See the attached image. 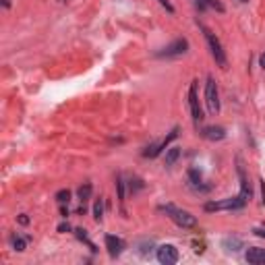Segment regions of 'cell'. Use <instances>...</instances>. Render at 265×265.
I'll use <instances>...</instances> for the list:
<instances>
[{"mask_svg":"<svg viewBox=\"0 0 265 265\" xmlns=\"http://www.w3.org/2000/svg\"><path fill=\"white\" fill-rule=\"evenodd\" d=\"M162 209L168 213L170 218L180 226V228H195V226H197V220H195V215H191L189 211L178 209V207H174V205H166V207H162Z\"/></svg>","mask_w":265,"mask_h":265,"instance_id":"1","label":"cell"},{"mask_svg":"<svg viewBox=\"0 0 265 265\" xmlns=\"http://www.w3.org/2000/svg\"><path fill=\"white\" fill-rule=\"evenodd\" d=\"M199 27L203 29L205 37H207V42H209V48H211V54H213V58H215V62H218L222 68H228V60H226V54H224V50H222L220 40H218V37H215L205 25H199Z\"/></svg>","mask_w":265,"mask_h":265,"instance_id":"2","label":"cell"},{"mask_svg":"<svg viewBox=\"0 0 265 265\" xmlns=\"http://www.w3.org/2000/svg\"><path fill=\"white\" fill-rule=\"evenodd\" d=\"M247 205V199L238 195V197H232V199H226V201H218V203H207L205 205V211H220V209H240Z\"/></svg>","mask_w":265,"mask_h":265,"instance_id":"3","label":"cell"},{"mask_svg":"<svg viewBox=\"0 0 265 265\" xmlns=\"http://www.w3.org/2000/svg\"><path fill=\"white\" fill-rule=\"evenodd\" d=\"M205 102H207V108L211 114H218L220 112V100H218V87H215V81L207 79V85H205Z\"/></svg>","mask_w":265,"mask_h":265,"instance_id":"4","label":"cell"},{"mask_svg":"<svg viewBox=\"0 0 265 265\" xmlns=\"http://www.w3.org/2000/svg\"><path fill=\"white\" fill-rule=\"evenodd\" d=\"M178 249L176 247H172V244H164V247H160L158 249V261L160 263H164V265H172V263H176L178 261Z\"/></svg>","mask_w":265,"mask_h":265,"instance_id":"5","label":"cell"},{"mask_svg":"<svg viewBox=\"0 0 265 265\" xmlns=\"http://www.w3.org/2000/svg\"><path fill=\"white\" fill-rule=\"evenodd\" d=\"M186 48H189V42H186L184 37H182V40H176V42H172L170 46H166L162 52H158V56H160V58H164V56H166V58H170V56H180V54L186 52Z\"/></svg>","mask_w":265,"mask_h":265,"instance_id":"6","label":"cell"},{"mask_svg":"<svg viewBox=\"0 0 265 265\" xmlns=\"http://www.w3.org/2000/svg\"><path fill=\"white\" fill-rule=\"evenodd\" d=\"M176 135H178V129H174V131H172L168 137H166L164 141L149 145V147H147V151H143V155H145V158H155V155H158L162 149H166V147H168V143H170L172 139H176Z\"/></svg>","mask_w":265,"mask_h":265,"instance_id":"7","label":"cell"},{"mask_svg":"<svg viewBox=\"0 0 265 265\" xmlns=\"http://www.w3.org/2000/svg\"><path fill=\"white\" fill-rule=\"evenodd\" d=\"M189 104H191V112H193L195 122L203 120V112H201V108H199V97H197V83H193L191 89H189Z\"/></svg>","mask_w":265,"mask_h":265,"instance_id":"8","label":"cell"},{"mask_svg":"<svg viewBox=\"0 0 265 265\" xmlns=\"http://www.w3.org/2000/svg\"><path fill=\"white\" fill-rule=\"evenodd\" d=\"M106 249H108V253H110V257H118V255L124 251V240L108 234L106 236Z\"/></svg>","mask_w":265,"mask_h":265,"instance_id":"9","label":"cell"},{"mask_svg":"<svg viewBox=\"0 0 265 265\" xmlns=\"http://www.w3.org/2000/svg\"><path fill=\"white\" fill-rule=\"evenodd\" d=\"M244 259H247L249 263H253V265H265V249L251 247L247 251V255H244Z\"/></svg>","mask_w":265,"mask_h":265,"instance_id":"10","label":"cell"},{"mask_svg":"<svg viewBox=\"0 0 265 265\" xmlns=\"http://www.w3.org/2000/svg\"><path fill=\"white\" fill-rule=\"evenodd\" d=\"M205 139H209V141H220L226 137V131L222 129V126H207V129H203L201 133Z\"/></svg>","mask_w":265,"mask_h":265,"instance_id":"11","label":"cell"},{"mask_svg":"<svg viewBox=\"0 0 265 265\" xmlns=\"http://www.w3.org/2000/svg\"><path fill=\"white\" fill-rule=\"evenodd\" d=\"M178 155H180V147H170L168 153H166V166H174Z\"/></svg>","mask_w":265,"mask_h":265,"instance_id":"12","label":"cell"},{"mask_svg":"<svg viewBox=\"0 0 265 265\" xmlns=\"http://www.w3.org/2000/svg\"><path fill=\"white\" fill-rule=\"evenodd\" d=\"M89 195H91V184H89V182H85L81 189H79V199L85 203L87 199H89Z\"/></svg>","mask_w":265,"mask_h":265,"instance_id":"13","label":"cell"},{"mask_svg":"<svg viewBox=\"0 0 265 265\" xmlns=\"http://www.w3.org/2000/svg\"><path fill=\"white\" fill-rule=\"evenodd\" d=\"M56 201L58 203H68V201H71V193H68V191H58L56 193Z\"/></svg>","mask_w":265,"mask_h":265,"instance_id":"14","label":"cell"},{"mask_svg":"<svg viewBox=\"0 0 265 265\" xmlns=\"http://www.w3.org/2000/svg\"><path fill=\"white\" fill-rule=\"evenodd\" d=\"M102 213H104V207H102V199H97V201H95V207H93V215H95V220H97V222L102 220Z\"/></svg>","mask_w":265,"mask_h":265,"instance_id":"15","label":"cell"},{"mask_svg":"<svg viewBox=\"0 0 265 265\" xmlns=\"http://www.w3.org/2000/svg\"><path fill=\"white\" fill-rule=\"evenodd\" d=\"M13 247L17 251H25V240L23 238H13Z\"/></svg>","mask_w":265,"mask_h":265,"instance_id":"16","label":"cell"},{"mask_svg":"<svg viewBox=\"0 0 265 265\" xmlns=\"http://www.w3.org/2000/svg\"><path fill=\"white\" fill-rule=\"evenodd\" d=\"M189 176H191V180H193V184H197V182L201 180V174H199L197 170H191V172H189Z\"/></svg>","mask_w":265,"mask_h":265,"instance_id":"17","label":"cell"},{"mask_svg":"<svg viewBox=\"0 0 265 265\" xmlns=\"http://www.w3.org/2000/svg\"><path fill=\"white\" fill-rule=\"evenodd\" d=\"M205 2H207L209 6H213V8H218V11H220V13L224 11V6H222V4L218 2V0H205Z\"/></svg>","mask_w":265,"mask_h":265,"instance_id":"18","label":"cell"},{"mask_svg":"<svg viewBox=\"0 0 265 265\" xmlns=\"http://www.w3.org/2000/svg\"><path fill=\"white\" fill-rule=\"evenodd\" d=\"M158 2H160L162 6H166V11H168V13H174V6L168 2V0H158Z\"/></svg>","mask_w":265,"mask_h":265,"instance_id":"19","label":"cell"},{"mask_svg":"<svg viewBox=\"0 0 265 265\" xmlns=\"http://www.w3.org/2000/svg\"><path fill=\"white\" fill-rule=\"evenodd\" d=\"M19 224L27 226V224H29V218H27V215H19Z\"/></svg>","mask_w":265,"mask_h":265,"instance_id":"20","label":"cell"},{"mask_svg":"<svg viewBox=\"0 0 265 265\" xmlns=\"http://www.w3.org/2000/svg\"><path fill=\"white\" fill-rule=\"evenodd\" d=\"M261 195H263V199H261V203H265V182L261 180Z\"/></svg>","mask_w":265,"mask_h":265,"instance_id":"21","label":"cell"},{"mask_svg":"<svg viewBox=\"0 0 265 265\" xmlns=\"http://www.w3.org/2000/svg\"><path fill=\"white\" fill-rule=\"evenodd\" d=\"M253 232H255V234H257V236H265V230H259V228H255Z\"/></svg>","mask_w":265,"mask_h":265,"instance_id":"22","label":"cell"},{"mask_svg":"<svg viewBox=\"0 0 265 265\" xmlns=\"http://www.w3.org/2000/svg\"><path fill=\"white\" fill-rule=\"evenodd\" d=\"M58 230H60V232H64V230H68V224H62V226H58Z\"/></svg>","mask_w":265,"mask_h":265,"instance_id":"23","label":"cell"},{"mask_svg":"<svg viewBox=\"0 0 265 265\" xmlns=\"http://www.w3.org/2000/svg\"><path fill=\"white\" fill-rule=\"evenodd\" d=\"M261 66H263V68H265V54H263V56H261Z\"/></svg>","mask_w":265,"mask_h":265,"instance_id":"24","label":"cell"},{"mask_svg":"<svg viewBox=\"0 0 265 265\" xmlns=\"http://www.w3.org/2000/svg\"><path fill=\"white\" fill-rule=\"evenodd\" d=\"M2 4H4L6 8H8V6H11V2H8V0H2Z\"/></svg>","mask_w":265,"mask_h":265,"instance_id":"25","label":"cell"}]
</instances>
